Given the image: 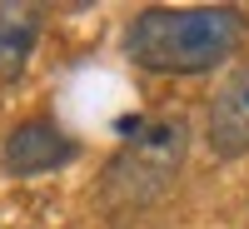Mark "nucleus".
<instances>
[{"label": "nucleus", "instance_id": "1", "mask_svg": "<svg viewBox=\"0 0 249 229\" xmlns=\"http://www.w3.org/2000/svg\"><path fill=\"white\" fill-rule=\"evenodd\" d=\"M244 40V10L234 5H150L135 15L124 50L150 75H199L234 55Z\"/></svg>", "mask_w": 249, "mask_h": 229}, {"label": "nucleus", "instance_id": "2", "mask_svg": "<svg viewBox=\"0 0 249 229\" xmlns=\"http://www.w3.org/2000/svg\"><path fill=\"white\" fill-rule=\"evenodd\" d=\"M184 150H190V124L179 115L140 124L110 155L105 175H100V204H105L110 214H130V210L155 204L175 184L179 164H184Z\"/></svg>", "mask_w": 249, "mask_h": 229}, {"label": "nucleus", "instance_id": "3", "mask_svg": "<svg viewBox=\"0 0 249 229\" xmlns=\"http://www.w3.org/2000/svg\"><path fill=\"white\" fill-rule=\"evenodd\" d=\"M75 155H80V144L60 130L55 120H20L5 135V144H0V164H5V175H15V179L50 175L60 164H70Z\"/></svg>", "mask_w": 249, "mask_h": 229}, {"label": "nucleus", "instance_id": "4", "mask_svg": "<svg viewBox=\"0 0 249 229\" xmlns=\"http://www.w3.org/2000/svg\"><path fill=\"white\" fill-rule=\"evenodd\" d=\"M204 140L219 159H239L249 155V65H239L230 80L219 85L204 115Z\"/></svg>", "mask_w": 249, "mask_h": 229}, {"label": "nucleus", "instance_id": "5", "mask_svg": "<svg viewBox=\"0 0 249 229\" xmlns=\"http://www.w3.org/2000/svg\"><path fill=\"white\" fill-rule=\"evenodd\" d=\"M45 25V5H0V80H20Z\"/></svg>", "mask_w": 249, "mask_h": 229}]
</instances>
